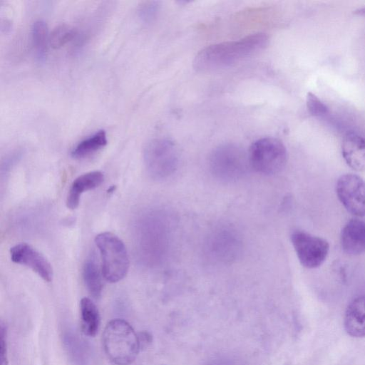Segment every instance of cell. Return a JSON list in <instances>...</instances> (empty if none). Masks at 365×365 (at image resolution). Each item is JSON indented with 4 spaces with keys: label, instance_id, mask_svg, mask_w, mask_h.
Here are the masks:
<instances>
[{
    "label": "cell",
    "instance_id": "20",
    "mask_svg": "<svg viewBox=\"0 0 365 365\" xmlns=\"http://www.w3.org/2000/svg\"><path fill=\"white\" fill-rule=\"evenodd\" d=\"M158 4L155 1H147L140 9V16L145 21H150L156 14Z\"/></svg>",
    "mask_w": 365,
    "mask_h": 365
},
{
    "label": "cell",
    "instance_id": "7",
    "mask_svg": "<svg viewBox=\"0 0 365 365\" xmlns=\"http://www.w3.org/2000/svg\"><path fill=\"white\" fill-rule=\"evenodd\" d=\"M291 241L301 264L309 269L321 266L326 260L329 244L324 238L302 230H295Z\"/></svg>",
    "mask_w": 365,
    "mask_h": 365
},
{
    "label": "cell",
    "instance_id": "5",
    "mask_svg": "<svg viewBox=\"0 0 365 365\" xmlns=\"http://www.w3.org/2000/svg\"><path fill=\"white\" fill-rule=\"evenodd\" d=\"M143 159L148 174L153 179L163 180L176 170L179 162V153L172 140L155 138L145 145Z\"/></svg>",
    "mask_w": 365,
    "mask_h": 365
},
{
    "label": "cell",
    "instance_id": "18",
    "mask_svg": "<svg viewBox=\"0 0 365 365\" xmlns=\"http://www.w3.org/2000/svg\"><path fill=\"white\" fill-rule=\"evenodd\" d=\"M74 36L73 28L67 24H61L51 33L49 43L53 48H58L72 40Z\"/></svg>",
    "mask_w": 365,
    "mask_h": 365
},
{
    "label": "cell",
    "instance_id": "19",
    "mask_svg": "<svg viewBox=\"0 0 365 365\" xmlns=\"http://www.w3.org/2000/svg\"><path fill=\"white\" fill-rule=\"evenodd\" d=\"M306 103L307 110L312 115L321 116L329 112L328 107L313 93H307Z\"/></svg>",
    "mask_w": 365,
    "mask_h": 365
},
{
    "label": "cell",
    "instance_id": "16",
    "mask_svg": "<svg viewBox=\"0 0 365 365\" xmlns=\"http://www.w3.org/2000/svg\"><path fill=\"white\" fill-rule=\"evenodd\" d=\"M107 142L105 130H98L79 142L72 150L71 155L75 159L84 158L106 146Z\"/></svg>",
    "mask_w": 365,
    "mask_h": 365
},
{
    "label": "cell",
    "instance_id": "1",
    "mask_svg": "<svg viewBox=\"0 0 365 365\" xmlns=\"http://www.w3.org/2000/svg\"><path fill=\"white\" fill-rule=\"evenodd\" d=\"M268 43V36L257 33L239 40L210 45L197 53L193 61V67L198 71L222 68L258 53Z\"/></svg>",
    "mask_w": 365,
    "mask_h": 365
},
{
    "label": "cell",
    "instance_id": "17",
    "mask_svg": "<svg viewBox=\"0 0 365 365\" xmlns=\"http://www.w3.org/2000/svg\"><path fill=\"white\" fill-rule=\"evenodd\" d=\"M49 37L46 24L41 20L36 21L31 27V40L36 58L41 61L46 56Z\"/></svg>",
    "mask_w": 365,
    "mask_h": 365
},
{
    "label": "cell",
    "instance_id": "22",
    "mask_svg": "<svg viewBox=\"0 0 365 365\" xmlns=\"http://www.w3.org/2000/svg\"><path fill=\"white\" fill-rule=\"evenodd\" d=\"M354 13L356 14H358V15H361V16H365V6L361 7V8H359L357 9Z\"/></svg>",
    "mask_w": 365,
    "mask_h": 365
},
{
    "label": "cell",
    "instance_id": "14",
    "mask_svg": "<svg viewBox=\"0 0 365 365\" xmlns=\"http://www.w3.org/2000/svg\"><path fill=\"white\" fill-rule=\"evenodd\" d=\"M102 270L94 253L85 262L83 268V278L90 294L95 299L101 297L103 290Z\"/></svg>",
    "mask_w": 365,
    "mask_h": 365
},
{
    "label": "cell",
    "instance_id": "4",
    "mask_svg": "<svg viewBox=\"0 0 365 365\" xmlns=\"http://www.w3.org/2000/svg\"><path fill=\"white\" fill-rule=\"evenodd\" d=\"M209 166L217 179L232 181L241 178L250 165L248 153L241 147L226 143L213 150L209 158Z\"/></svg>",
    "mask_w": 365,
    "mask_h": 365
},
{
    "label": "cell",
    "instance_id": "3",
    "mask_svg": "<svg viewBox=\"0 0 365 365\" xmlns=\"http://www.w3.org/2000/svg\"><path fill=\"white\" fill-rule=\"evenodd\" d=\"M101 257L104 279L111 283L123 279L129 269V257L123 242L111 232H102L95 238Z\"/></svg>",
    "mask_w": 365,
    "mask_h": 365
},
{
    "label": "cell",
    "instance_id": "21",
    "mask_svg": "<svg viewBox=\"0 0 365 365\" xmlns=\"http://www.w3.org/2000/svg\"><path fill=\"white\" fill-rule=\"evenodd\" d=\"M1 364L8 365L6 330L4 324H1Z\"/></svg>",
    "mask_w": 365,
    "mask_h": 365
},
{
    "label": "cell",
    "instance_id": "13",
    "mask_svg": "<svg viewBox=\"0 0 365 365\" xmlns=\"http://www.w3.org/2000/svg\"><path fill=\"white\" fill-rule=\"evenodd\" d=\"M104 180L102 172L96 170L82 174L72 182L67 197L66 206L71 210L76 209L80 202L81 195L86 191L93 190Z\"/></svg>",
    "mask_w": 365,
    "mask_h": 365
},
{
    "label": "cell",
    "instance_id": "12",
    "mask_svg": "<svg viewBox=\"0 0 365 365\" xmlns=\"http://www.w3.org/2000/svg\"><path fill=\"white\" fill-rule=\"evenodd\" d=\"M344 327L352 337L365 336V295L359 296L348 304L344 317Z\"/></svg>",
    "mask_w": 365,
    "mask_h": 365
},
{
    "label": "cell",
    "instance_id": "10",
    "mask_svg": "<svg viewBox=\"0 0 365 365\" xmlns=\"http://www.w3.org/2000/svg\"><path fill=\"white\" fill-rule=\"evenodd\" d=\"M341 153L346 164L356 171H365V138L351 131L342 140Z\"/></svg>",
    "mask_w": 365,
    "mask_h": 365
},
{
    "label": "cell",
    "instance_id": "2",
    "mask_svg": "<svg viewBox=\"0 0 365 365\" xmlns=\"http://www.w3.org/2000/svg\"><path fill=\"white\" fill-rule=\"evenodd\" d=\"M102 341L107 357L115 365L132 364L141 347L139 335L122 319H115L107 324Z\"/></svg>",
    "mask_w": 365,
    "mask_h": 365
},
{
    "label": "cell",
    "instance_id": "8",
    "mask_svg": "<svg viewBox=\"0 0 365 365\" xmlns=\"http://www.w3.org/2000/svg\"><path fill=\"white\" fill-rule=\"evenodd\" d=\"M337 197L344 208L356 217L365 216V180L358 175L346 173L336 184Z\"/></svg>",
    "mask_w": 365,
    "mask_h": 365
},
{
    "label": "cell",
    "instance_id": "15",
    "mask_svg": "<svg viewBox=\"0 0 365 365\" xmlns=\"http://www.w3.org/2000/svg\"><path fill=\"white\" fill-rule=\"evenodd\" d=\"M81 329L83 334L94 336L100 327V314L94 302L88 297H83L80 302Z\"/></svg>",
    "mask_w": 365,
    "mask_h": 365
},
{
    "label": "cell",
    "instance_id": "23",
    "mask_svg": "<svg viewBox=\"0 0 365 365\" xmlns=\"http://www.w3.org/2000/svg\"><path fill=\"white\" fill-rule=\"evenodd\" d=\"M115 186H112V187H110L108 190V192H109V193L113 192L115 190Z\"/></svg>",
    "mask_w": 365,
    "mask_h": 365
},
{
    "label": "cell",
    "instance_id": "11",
    "mask_svg": "<svg viewBox=\"0 0 365 365\" xmlns=\"http://www.w3.org/2000/svg\"><path fill=\"white\" fill-rule=\"evenodd\" d=\"M341 244L348 255L365 252V222L357 218L349 220L341 230Z\"/></svg>",
    "mask_w": 365,
    "mask_h": 365
},
{
    "label": "cell",
    "instance_id": "9",
    "mask_svg": "<svg viewBox=\"0 0 365 365\" xmlns=\"http://www.w3.org/2000/svg\"><path fill=\"white\" fill-rule=\"evenodd\" d=\"M10 256L12 262L30 268L44 281H52L53 272L51 264L32 246L26 243L17 244L11 248Z\"/></svg>",
    "mask_w": 365,
    "mask_h": 365
},
{
    "label": "cell",
    "instance_id": "6",
    "mask_svg": "<svg viewBox=\"0 0 365 365\" xmlns=\"http://www.w3.org/2000/svg\"><path fill=\"white\" fill-rule=\"evenodd\" d=\"M250 167L264 175L280 172L287 160V153L281 140L274 138H262L255 141L248 152Z\"/></svg>",
    "mask_w": 365,
    "mask_h": 365
}]
</instances>
